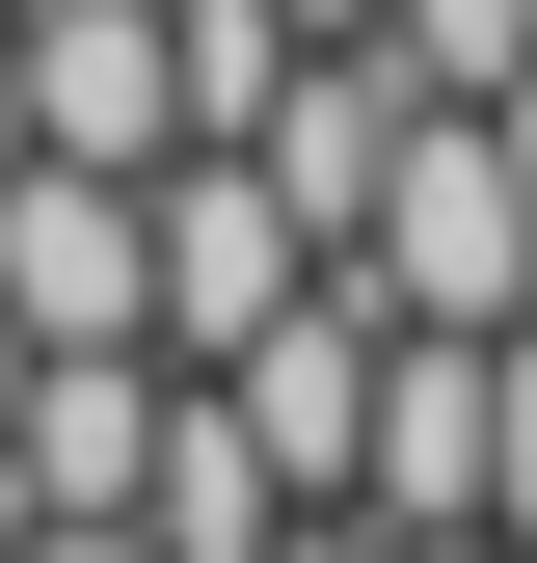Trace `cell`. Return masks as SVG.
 <instances>
[{"mask_svg": "<svg viewBox=\"0 0 537 563\" xmlns=\"http://www.w3.org/2000/svg\"><path fill=\"white\" fill-rule=\"evenodd\" d=\"M376 322H537V162L484 108H403V162H376V216L322 242Z\"/></svg>", "mask_w": 537, "mask_h": 563, "instance_id": "obj_1", "label": "cell"}, {"mask_svg": "<svg viewBox=\"0 0 537 563\" xmlns=\"http://www.w3.org/2000/svg\"><path fill=\"white\" fill-rule=\"evenodd\" d=\"M0 322L28 349H162V188L134 162H0Z\"/></svg>", "mask_w": 537, "mask_h": 563, "instance_id": "obj_2", "label": "cell"}, {"mask_svg": "<svg viewBox=\"0 0 537 563\" xmlns=\"http://www.w3.org/2000/svg\"><path fill=\"white\" fill-rule=\"evenodd\" d=\"M376 349H403V322L350 296V268H296V296L216 349V402L268 430V483H296V510H350V456H376Z\"/></svg>", "mask_w": 537, "mask_h": 563, "instance_id": "obj_3", "label": "cell"}, {"mask_svg": "<svg viewBox=\"0 0 537 563\" xmlns=\"http://www.w3.org/2000/svg\"><path fill=\"white\" fill-rule=\"evenodd\" d=\"M162 402H188V349H28L0 510H134V483H162Z\"/></svg>", "mask_w": 537, "mask_h": 563, "instance_id": "obj_4", "label": "cell"}, {"mask_svg": "<svg viewBox=\"0 0 537 563\" xmlns=\"http://www.w3.org/2000/svg\"><path fill=\"white\" fill-rule=\"evenodd\" d=\"M296 268H322V242H296V188H268L242 134H188V162H162V349L216 376V349H242L268 296H296Z\"/></svg>", "mask_w": 537, "mask_h": 563, "instance_id": "obj_5", "label": "cell"}, {"mask_svg": "<svg viewBox=\"0 0 537 563\" xmlns=\"http://www.w3.org/2000/svg\"><path fill=\"white\" fill-rule=\"evenodd\" d=\"M28 162H188V81H162V0H28Z\"/></svg>", "mask_w": 537, "mask_h": 563, "instance_id": "obj_6", "label": "cell"}, {"mask_svg": "<svg viewBox=\"0 0 537 563\" xmlns=\"http://www.w3.org/2000/svg\"><path fill=\"white\" fill-rule=\"evenodd\" d=\"M134 537H162V563H268V537H296V483H268V430H242L216 376L162 402V483H134Z\"/></svg>", "mask_w": 537, "mask_h": 563, "instance_id": "obj_7", "label": "cell"}, {"mask_svg": "<svg viewBox=\"0 0 537 563\" xmlns=\"http://www.w3.org/2000/svg\"><path fill=\"white\" fill-rule=\"evenodd\" d=\"M376 54H403V81H430V108H484L511 54H537V0H376Z\"/></svg>", "mask_w": 537, "mask_h": 563, "instance_id": "obj_8", "label": "cell"}, {"mask_svg": "<svg viewBox=\"0 0 537 563\" xmlns=\"http://www.w3.org/2000/svg\"><path fill=\"white\" fill-rule=\"evenodd\" d=\"M484 537H537V322H484Z\"/></svg>", "mask_w": 537, "mask_h": 563, "instance_id": "obj_9", "label": "cell"}, {"mask_svg": "<svg viewBox=\"0 0 537 563\" xmlns=\"http://www.w3.org/2000/svg\"><path fill=\"white\" fill-rule=\"evenodd\" d=\"M0 563H162L134 510H0Z\"/></svg>", "mask_w": 537, "mask_h": 563, "instance_id": "obj_10", "label": "cell"}, {"mask_svg": "<svg viewBox=\"0 0 537 563\" xmlns=\"http://www.w3.org/2000/svg\"><path fill=\"white\" fill-rule=\"evenodd\" d=\"M268 563H376V510H296V537H268Z\"/></svg>", "mask_w": 537, "mask_h": 563, "instance_id": "obj_11", "label": "cell"}, {"mask_svg": "<svg viewBox=\"0 0 537 563\" xmlns=\"http://www.w3.org/2000/svg\"><path fill=\"white\" fill-rule=\"evenodd\" d=\"M296 27H376V0H296Z\"/></svg>", "mask_w": 537, "mask_h": 563, "instance_id": "obj_12", "label": "cell"}, {"mask_svg": "<svg viewBox=\"0 0 537 563\" xmlns=\"http://www.w3.org/2000/svg\"><path fill=\"white\" fill-rule=\"evenodd\" d=\"M511 563H537V537H511Z\"/></svg>", "mask_w": 537, "mask_h": 563, "instance_id": "obj_13", "label": "cell"}]
</instances>
